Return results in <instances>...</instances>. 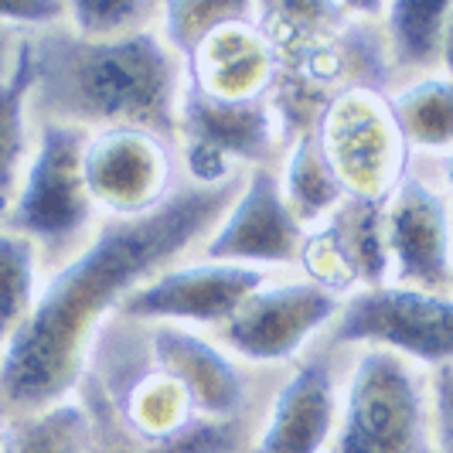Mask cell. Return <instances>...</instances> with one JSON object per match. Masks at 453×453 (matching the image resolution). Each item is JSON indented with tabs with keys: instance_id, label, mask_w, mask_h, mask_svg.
I'll use <instances>...</instances> for the list:
<instances>
[{
	"instance_id": "cell-24",
	"label": "cell",
	"mask_w": 453,
	"mask_h": 453,
	"mask_svg": "<svg viewBox=\"0 0 453 453\" xmlns=\"http://www.w3.org/2000/svg\"><path fill=\"white\" fill-rule=\"evenodd\" d=\"M252 4L235 0H184V4H164L160 11V35L181 58H188L208 31H215L222 21H232L246 14Z\"/></svg>"
},
{
	"instance_id": "cell-3",
	"label": "cell",
	"mask_w": 453,
	"mask_h": 453,
	"mask_svg": "<svg viewBox=\"0 0 453 453\" xmlns=\"http://www.w3.org/2000/svg\"><path fill=\"white\" fill-rule=\"evenodd\" d=\"M327 453H436L430 372L382 348L348 351Z\"/></svg>"
},
{
	"instance_id": "cell-17",
	"label": "cell",
	"mask_w": 453,
	"mask_h": 453,
	"mask_svg": "<svg viewBox=\"0 0 453 453\" xmlns=\"http://www.w3.org/2000/svg\"><path fill=\"white\" fill-rule=\"evenodd\" d=\"M450 7V0H395L382 7V38L392 68V89L426 75H440Z\"/></svg>"
},
{
	"instance_id": "cell-12",
	"label": "cell",
	"mask_w": 453,
	"mask_h": 453,
	"mask_svg": "<svg viewBox=\"0 0 453 453\" xmlns=\"http://www.w3.org/2000/svg\"><path fill=\"white\" fill-rule=\"evenodd\" d=\"M348 351L314 344L287 368L256 426L250 453H327L338 426Z\"/></svg>"
},
{
	"instance_id": "cell-9",
	"label": "cell",
	"mask_w": 453,
	"mask_h": 453,
	"mask_svg": "<svg viewBox=\"0 0 453 453\" xmlns=\"http://www.w3.org/2000/svg\"><path fill=\"white\" fill-rule=\"evenodd\" d=\"M318 143L348 198L386 202L409 171V147L386 92L348 89L320 113Z\"/></svg>"
},
{
	"instance_id": "cell-14",
	"label": "cell",
	"mask_w": 453,
	"mask_h": 453,
	"mask_svg": "<svg viewBox=\"0 0 453 453\" xmlns=\"http://www.w3.org/2000/svg\"><path fill=\"white\" fill-rule=\"evenodd\" d=\"M303 235V226L283 202L276 167H252L232 208L202 246V259L273 273L276 266H296Z\"/></svg>"
},
{
	"instance_id": "cell-6",
	"label": "cell",
	"mask_w": 453,
	"mask_h": 453,
	"mask_svg": "<svg viewBox=\"0 0 453 453\" xmlns=\"http://www.w3.org/2000/svg\"><path fill=\"white\" fill-rule=\"evenodd\" d=\"M178 157L188 184H222L252 167H280L283 130L270 99L226 103L198 92L191 82L181 96L178 113Z\"/></svg>"
},
{
	"instance_id": "cell-27",
	"label": "cell",
	"mask_w": 453,
	"mask_h": 453,
	"mask_svg": "<svg viewBox=\"0 0 453 453\" xmlns=\"http://www.w3.org/2000/svg\"><path fill=\"white\" fill-rule=\"evenodd\" d=\"M440 75L453 79V7L447 18V31H443V62H440Z\"/></svg>"
},
{
	"instance_id": "cell-2",
	"label": "cell",
	"mask_w": 453,
	"mask_h": 453,
	"mask_svg": "<svg viewBox=\"0 0 453 453\" xmlns=\"http://www.w3.org/2000/svg\"><path fill=\"white\" fill-rule=\"evenodd\" d=\"M35 42L38 89L31 106L45 123L79 130L136 127L178 140V113L188 89V65L164 42L160 27L119 42H89L68 27H48Z\"/></svg>"
},
{
	"instance_id": "cell-4",
	"label": "cell",
	"mask_w": 453,
	"mask_h": 453,
	"mask_svg": "<svg viewBox=\"0 0 453 453\" xmlns=\"http://www.w3.org/2000/svg\"><path fill=\"white\" fill-rule=\"evenodd\" d=\"M86 140L89 130L42 119L18 195L7 208V228L31 239L38 256L51 263V273L86 250L99 228V208L82 178Z\"/></svg>"
},
{
	"instance_id": "cell-15",
	"label": "cell",
	"mask_w": 453,
	"mask_h": 453,
	"mask_svg": "<svg viewBox=\"0 0 453 453\" xmlns=\"http://www.w3.org/2000/svg\"><path fill=\"white\" fill-rule=\"evenodd\" d=\"M382 204L386 202L344 198L320 226L307 228L296 259L303 276L338 296L386 287L392 270H388Z\"/></svg>"
},
{
	"instance_id": "cell-11",
	"label": "cell",
	"mask_w": 453,
	"mask_h": 453,
	"mask_svg": "<svg viewBox=\"0 0 453 453\" xmlns=\"http://www.w3.org/2000/svg\"><path fill=\"white\" fill-rule=\"evenodd\" d=\"M388 283L450 294L453 283V202L443 184L406 171L382 204Z\"/></svg>"
},
{
	"instance_id": "cell-1",
	"label": "cell",
	"mask_w": 453,
	"mask_h": 453,
	"mask_svg": "<svg viewBox=\"0 0 453 453\" xmlns=\"http://www.w3.org/2000/svg\"><path fill=\"white\" fill-rule=\"evenodd\" d=\"M246 174L222 184H178L140 219H103L89 246L51 273L24 324L0 348V419L18 423L72 399L103 324L123 300L198 250L222 222Z\"/></svg>"
},
{
	"instance_id": "cell-21",
	"label": "cell",
	"mask_w": 453,
	"mask_h": 453,
	"mask_svg": "<svg viewBox=\"0 0 453 453\" xmlns=\"http://www.w3.org/2000/svg\"><path fill=\"white\" fill-rule=\"evenodd\" d=\"M11 453H99L96 423L79 395L11 423Z\"/></svg>"
},
{
	"instance_id": "cell-8",
	"label": "cell",
	"mask_w": 453,
	"mask_h": 453,
	"mask_svg": "<svg viewBox=\"0 0 453 453\" xmlns=\"http://www.w3.org/2000/svg\"><path fill=\"white\" fill-rule=\"evenodd\" d=\"M341 303L344 296L307 276H273L215 331V341L252 368H290L324 338Z\"/></svg>"
},
{
	"instance_id": "cell-16",
	"label": "cell",
	"mask_w": 453,
	"mask_h": 453,
	"mask_svg": "<svg viewBox=\"0 0 453 453\" xmlns=\"http://www.w3.org/2000/svg\"><path fill=\"white\" fill-rule=\"evenodd\" d=\"M184 65H188V82L195 89L226 103L270 99L280 72L270 38L256 21V4L246 14L208 31L198 48L184 58Z\"/></svg>"
},
{
	"instance_id": "cell-7",
	"label": "cell",
	"mask_w": 453,
	"mask_h": 453,
	"mask_svg": "<svg viewBox=\"0 0 453 453\" xmlns=\"http://www.w3.org/2000/svg\"><path fill=\"white\" fill-rule=\"evenodd\" d=\"M154 362L191 395L208 423L263 419L287 368H252L228 355L215 338L181 324H143Z\"/></svg>"
},
{
	"instance_id": "cell-23",
	"label": "cell",
	"mask_w": 453,
	"mask_h": 453,
	"mask_svg": "<svg viewBox=\"0 0 453 453\" xmlns=\"http://www.w3.org/2000/svg\"><path fill=\"white\" fill-rule=\"evenodd\" d=\"M160 11L150 0H75L65 4V27L89 42H119L160 27Z\"/></svg>"
},
{
	"instance_id": "cell-26",
	"label": "cell",
	"mask_w": 453,
	"mask_h": 453,
	"mask_svg": "<svg viewBox=\"0 0 453 453\" xmlns=\"http://www.w3.org/2000/svg\"><path fill=\"white\" fill-rule=\"evenodd\" d=\"M24 38L18 27H7V24H0V86L14 75V68H18V58H21V48H24Z\"/></svg>"
},
{
	"instance_id": "cell-30",
	"label": "cell",
	"mask_w": 453,
	"mask_h": 453,
	"mask_svg": "<svg viewBox=\"0 0 453 453\" xmlns=\"http://www.w3.org/2000/svg\"><path fill=\"white\" fill-rule=\"evenodd\" d=\"M450 294H453V283H450Z\"/></svg>"
},
{
	"instance_id": "cell-20",
	"label": "cell",
	"mask_w": 453,
	"mask_h": 453,
	"mask_svg": "<svg viewBox=\"0 0 453 453\" xmlns=\"http://www.w3.org/2000/svg\"><path fill=\"white\" fill-rule=\"evenodd\" d=\"M35 89H38V62H35V42L27 38L14 75L0 86V215H7L31 157L27 113Z\"/></svg>"
},
{
	"instance_id": "cell-22",
	"label": "cell",
	"mask_w": 453,
	"mask_h": 453,
	"mask_svg": "<svg viewBox=\"0 0 453 453\" xmlns=\"http://www.w3.org/2000/svg\"><path fill=\"white\" fill-rule=\"evenodd\" d=\"M38 246L21 232L0 226V348L21 327L38 300Z\"/></svg>"
},
{
	"instance_id": "cell-18",
	"label": "cell",
	"mask_w": 453,
	"mask_h": 453,
	"mask_svg": "<svg viewBox=\"0 0 453 453\" xmlns=\"http://www.w3.org/2000/svg\"><path fill=\"white\" fill-rule=\"evenodd\" d=\"M283 202L294 211V219L307 228L320 226L348 195L341 188L338 174L331 171V164L324 157L318 143V134H300L290 140V147L283 150V160L276 167Z\"/></svg>"
},
{
	"instance_id": "cell-28",
	"label": "cell",
	"mask_w": 453,
	"mask_h": 453,
	"mask_svg": "<svg viewBox=\"0 0 453 453\" xmlns=\"http://www.w3.org/2000/svg\"><path fill=\"white\" fill-rule=\"evenodd\" d=\"M443 191L450 195V202H453V154L443 157Z\"/></svg>"
},
{
	"instance_id": "cell-13",
	"label": "cell",
	"mask_w": 453,
	"mask_h": 453,
	"mask_svg": "<svg viewBox=\"0 0 453 453\" xmlns=\"http://www.w3.org/2000/svg\"><path fill=\"white\" fill-rule=\"evenodd\" d=\"M270 280V270H252L235 263H174L127 296L116 318L134 324H181L195 331H219Z\"/></svg>"
},
{
	"instance_id": "cell-5",
	"label": "cell",
	"mask_w": 453,
	"mask_h": 453,
	"mask_svg": "<svg viewBox=\"0 0 453 453\" xmlns=\"http://www.w3.org/2000/svg\"><path fill=\"white\" fill-rule=\"evenodd\" d=\"M334 351L382 348L419 368L453 362V294L386 283L344 296L338 318L318 341Z\"/></svg>"
},
{
	"instance_id": "cell-10",
	"label": "cell",
	"mask_w": 453,
	"mask_h": 453,
	"mask_svg": "<svg viewBox=\"0 0 453 453\" xmlns=\"http://www.w3.org/2000/svg\"><path fill=\"white\" fill-rule=\"evenodd\" d=\"M178 147L136 127L92 130L82 150V178L106 219H140L178 188Z\"/></svg>"
},
{
	"instance_id": "cell-25",
	"label": "cell",
	"mask_w": 453,
	"mask_h": 453,
	"mask_svg": "<svg viewBox=\"0 0 453 453\" xmlns=\"http://www.w3.org/2000/svg\"><path fill=\"white\" fill-rule=\"evenodd\" d=\"M433 399V447L436 453H453V362L430 372Z\"/></svg>"
},
{
	"instance_id": "cell-19",
	"label": "cell",
	"mask_w": 453,
	"mask_h": 453,
	"mask_svg": "<svg viewBox=\"0 0 453 453\" xmlns=\"http://www.w3.org/2000/svg\"><path fill=\"white\" fill-rule=\"evenodd\" d=\"M395 127L409 154H453V79L426 75L388 92Z\"/></svg>"
},
{
	"instance_id": "cell-29",
	"label": "cell",
	"mask_w": 453,
	"mask_h": 453,
	"mask_svg": "<svg viewBox=\"0 0 453 453\" xmlns=\"http://www.w3.org/2000/svg\"><path fill=\"white\" fill-rule=\"evenodd\" d=\"M0 453H11V423L0 419Z\"/></svg>"
}]
</instances>
